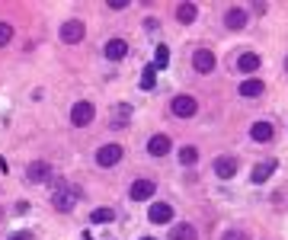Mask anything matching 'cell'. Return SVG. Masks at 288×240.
Wrapping results in <instances>:
<instances>
[{"label":"cell","mask_w":288,"mask_h":240,"mask_svg":"<svg viewBox=\"0 0 288 240\" xmlns=\"http://www.w3.org/2000/svg\"><path fill=\"white\" fill-rule=\"evenodd\" d=\"M80 199V189L77 186H67L64 179H55V196H52V205L58 211H70Z\"/></svg>","instance_id":"1"},{"label":"cell","mask_w":288,"mask_h":240,"mask_svg":"<svg viewBox=\"0 0 288 240\" xmlns=\"http://www.w3.org/2000/svg\"><path fill=\"white\" fill-rule=\"evenodd\" d=\"M83 35H87V26H83L80 19H64V22H61V42H64V45L83 42Z\"/></svg>","instance_id":"2"},{"label":"cell","mask_w":288,"mask_h":240,"mask_svg":"<svg viewBox=\"0 0 288 240\" xmlns=\"http://www.w3.org/2000/svg\"><path fill=\"white\" fill-rule=\"evenodd\" d=\"M93 115H96V109H93V103H74V109H70V122H74L77 128H87L90 122H93Z\"/></svg>","instance_id":"3"},{"label":"cell","mask_w":288,"mask_h":240,"mask_svg":"<svg viewBox=\"0 0 288 240\" xmlns=\"http://www.w3.org/2000/svg\"><path fill=\"white\" fill-rule=\"evenodd\" d=\"M199 112V103H196V96H173V115L179 118H189V115H196Z\"/></svg>","instance_id":"4"},{"label":"cell","mask_w":288,"mask_h":240,"mask_svg":"<svg viewBox=\"0 0 288 240\" xmlns=\"http://www.w3.org/2000/svg\"><path fill=\"white\" fill-rule=\"evenodd\" d=\"M118 160H122V148H118V144H103V148L96 151V163L100 166H115Z\"/></svg>","instance_id":"5"},{"label":"cell","mask_w":288,"mask_h":240,"mask_svg":"<svg viewBox=\"0 0 288 240\" xmlns=\"http://www.w3.org/2000/svg\"><path fill=\"white\" fill-rule=\"evenodd\" d=\"M192 64H196L199 74H211L218 61H214V52H211V48H199V52L192 55Z\"/></svg>","instance_id":"6"},{"label":"cell","mask_w":288,"mask_h":240,"mask_svg":"<svg viewBox=\"0 0 288 240\" xmlns=\"http://www.w3.org/2000/svg\"><path fill=\"white\" fill-rule=\"evenodd\" d=\"M128 122H131V106L128 103H115L109 109V125L112 128H125Z\"/></svg>","instance_id":"7"},{"label":"cell","mask_w":288,"mask_h":240,"mask_svg":"<svg viewBox=\"0 0 288 240\" xmlns=\"http://www.w3.org/2000/svg\"><path fill=\"white\" fill-rule=\"evenodd\" d=\"M151 224H170L173 221V205H166V202H154L151 211H148Z\"/></svg>","instance_id":"8"},{"label":"cell","mask_w":288,"mask_h":240,"mask_svg":"<svg viewBox=\"0 0 288 240\" xmlns=\"http://www.w3.org/2000/svg\"><path fill=\"white\" fill-rule=\"evenodd\" d=\"M26 179L29 183H48V179H52V166H48L45 160H35V163H29Z\"/></svg>","instance_id":"9"},{"label":"cell","mask_w":288,"mask_h":240,"mask_svg":"<svg viewBox=\"0 0 288 240\" xmlns=\"http://www.w3.org/2000/svg\"><path fill=\"white\" fill-rule=\"evenodd\" d=\"M170 148H173V144H170V138H166V135H154L148 141V154H151V157H166Z\"/></svg>","instance_id":"10"},{"label":"cell","mask_w":288,"mask_h":240,"mask_svg":"<svg viewBox=\"0 0 288 240\" xmlns=\"http://www.w3.org/2000/svg\"><path fill=\"white\" fill-rule=\"evenodd\" d=\"M154 189H157V186H154L151 179H135V183H131V199H135V202H144V199L154 196Z\"/></svg>","instance_id":"11"},{"label":"cell","mask_w":288,"mask_h":240,"mask_svg":"<svg viewBox=\"0 0 288 240\" xmlns=\"http://www.w3.org/2000/svg\"><path fill=\"white\" fill-rule=\"evenodd\" d=\"M125 55H128V42L125 39H109L106 42V58H109V61H122Z\"/></svg>","instance_id":"12"},{"label":"cell","mask_w":288,"mask_h":240,"mask_svg":"<svg viewBox=\"0 0 288 240\" xmlns=\"http://www.w3.org/2000/svg\"><path fill=\"white\" fill-rule=\"evenodd\" d=\"M224 26L227 29H244L247 26V10L244 7H231V10H227V16H224Z\"/></svg>","instance_id":"13"},{"label":"cell","mask_w":288,"mask_h":240,"mask_svg":"<svg viewBox=\"0 0 288 240\" xmlns=\"http://www.w3.org/2000/svg\"><path fill=\"white\" fill-rule=\"evenodd\" d=\"M262 93H266V83L256 80V77H250V80L240 83V96H247V100H256V96H262Z\"/></svg>","instance_id":"14"},{"label":"cell","mask_w":288,"mask_h":240,"mask_svg":"<svg viewBox=\"0 0 288 240\" xmlns=\"http://www.w3.org/2000/svg\"><path fill=\"white\" fill-rule=\"evenodd\" d=\"M214 173H218L221 179H231L237 173V160L234 157H214Z\"/></svg>","instance_id":"15"},{"label":"cell","mask_w":288,"mask_h":240,"mask_svg":"<svg viewBox=\"0 0 288 240\" xmlns=\"http://www.w3.org/2000/svg\"><path fill=\"white\" fill-rule=\"evenodd\" d=\"M170 240H199V234H196L192 224H173L170 227Z\"/></svg>","instance_id":"16"},{"label":"cell","mask_w":288,"mask_h":240,"mask_svg":"<svg viewBox=\"0 0 288 240\" xmlns=\"http://www.w3.org/2000/svg\"><path fill=\"white\" fill-rule=\"evenodd\" d=\"M237 70H244V74H253V70H259V55H253V52L240 55V58H237Z\"/></svg>","instance_id":"17"},{"label":"cell","mask_w":288,"mask_h":240,"mask_svg":"<svg viewBox=\"0 0 288 240\" xmlns=\"http://www.w3.org/2000/svg\"><path fill=\"white\" fill-rule=\"evenodd\" d=\"M196 16H199V7L196 4H179L176 7V19L186 22V26H189V22H196Z\"/></svg>","instance_id":"18"},{"label":"cell","mask_w":288,"mask_h":240,"mask_svg":"<svg viewBox=\"0 0 288 240\" xmlns=\"http://www.w3.org/2000/svg\"><path fill=\"white\" fill-rule=\"evenodd\" d=\"M250 135H253V141H269L272 138V125L269 122H253V128H250Z\"/></svg>","instance_id":"19"},{"label":"cell","mask_w":288,"mask_h":240,"mask_svg":"<svg viewBox=\"0 0 288 240\" xmlns=\"http://www.w3.org/2000/svg\"><path fill=\"white\" fill-rule=\"evenodd\" d=\"M272 170H275L272 160H269V163H256V166H253V183H266V179L272 176Z\"/></svg>","instance_id":"20"},{"label":"cell","mask_w":288,"mask_h":240,"mask_svg":"<svg viewBox=\"0 0 288 240\" xmlns=\"http://www.w3.org/2000/svg\"><path fill=\"white\" fill-rule=\"evenodd\" d=\"M90 221H93V224H109V221H115V211H112V208H96V211L90 214Z\"/></svg>","instance_id":"21"},{"label":"cell","mask_w":288,"mask_h":240,"mask_svg":"<svg viewBox=\"0 0 288 240\" xmlns=\"http://www.w3.org/2000/svg\"><path fill=\"white\" fill-rule=\"evenodd\" d=\"M154 70H157L154 64L144 67V74H141V90H151V87H154Z\"/></svg>","instance_id":"22"},{"label":"cell","mask_w":288,"mask_h":240,"mask_svg":"<svg viewBox=\"0 0 288 240\" xmlns=\"http://www.w3.org/2000/svg\"><path fill=\"white\" fill-rule=\"evenodd\" d=\"M179 160H183L186 166H192V163L199 160V151L196 148H183V151H179Z\"/></svg>","instance_id":"23"},{"label":"cell","mask_w":288,"mask_h":240,"mask_svg":"<svg viewBox=\"0 0 288 240\" xmlns=\"http://www.w3.org/2000/svg\"><path fill=\"white\" fill-rule=\"evenodd\" d=\"M10 39H13V26L0 19V45H10Z\"/></svg>","instance_id":"24"},{"label":"cell","mask_w":288,"mask_h":240,"mask_svg":"<svg viewBox=\"0 0 288 240\" xmlns=\"http://www.w3.org/2000/svg\"><path fill=\"white\" fill-rule=\"evenodd\" d=\"M166 64H170V48L160 45L157 48V64H154V67H166Z\"/></svg>","instance_id":"25"},{"label":"cell","mask_w":288,"mask_h":240,"mask_svg":"<svg viewBox=\"0 0 288 240\" xmlns=\"http://www.w3.org/2000/svg\"><path fill=\"white\" fill-rule=\"evenodd\" d=\"M221 240H250V234H247V231H240V227H231V231H227Z\"/></svg>","instance_id":"26"},{"label":"cell","mask_w":288,"mask_h":240,"mask_svg":"<svg viewBox=\"0 0 288 240\" xmlns=\"http://www.w3.org/2000/svg\"><path fill=\"white\" fill-rule=\"evenodd\" d=\"M7 240H32V234H29V231H19V234H13V237H7Z\"/></svg>","instance_id":"27"},{"label":"cell","mask_w":288,"mask_h":240,"mask_svg":"<svg viewBox=\"0 0 288 240\" xmlns=\"http://www.w3.org/2000/svg\"><path fill=\"white\" fill-rule=\"evenodd\" d=\"M128 4H125V0H109V10H125Z\"/></svg>","instance_id":"28"},{"label":"cell","mask_w":288,"mask_h":240,"mask_svg":"<svg viewBox=\"0 0 288 240\" xmlns=\"http://www.w3.org/2000/svg\"><path fill=\"white\" fill-rule=\"evenodd\" d=\"M285 70H288V58H285Z\"/></svg>","instance_id":"29"},{"label":"cell","mask_w":288,"mask_h":240,"mask_svg":"<svg viewBox=\"0 0 288 240\" xmlns=\"http://www.w3.org/2000/svg\"><path fill=\"white\" fill-rule=\"evenodd\" d=\"M141 240H151V237H141Z\"/></svg>","instance_id":"30"}]
</instances>
